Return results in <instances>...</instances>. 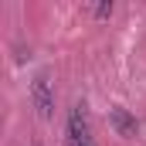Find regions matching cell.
Here are the masks:
<instances>
[{
	"label": "cell",
	"instance_id": "obj_5",
	"mask_svg": "<svg viewBox=\"0 0 146 146\" xmlns=\"http://www.w3.org/2000/svg\"><path fill=\"white\" fill-rule=\"evenodd\" d=\"M65 146H85V143H78V139H68V136H65Z\"/></svg>",
	"mask_w": 146,
	"mask_h": 146
},
{
	"label": "cell",
	"instance_id": "obj_4",
	"mask_svg": "<svg viewBox=\"0 0 146 146\" xmlns=\"http://www.w3.org/2000/svg\"><path fill=\"white\" fill-rule=\"evenodd\" d=\"M112 10H115V3H112V0H102V3L95 7V17H99V21H109Z\"/></svg>",
	"mask_w": 146,
	"mask_h": 146
},
{
	"label": "cell",
	"instance_id": "obj_1",
	"mask_svg": "<svg viewBox=\"0 0 146 146\" xmlns=\"http://www.w3.org/2000/svg\"><path fill=\"white\" fill-rule=\"evenodd\" d=\"M31 106L41 119H51L54 115V88H51V78L41 72L34 75V82H31Z\"/></svg>",
	"mask_w": 146,
	"mask_h": 146
},
{
	"label": "cell",
	"instance_id": "obj_3",
	"mask_svg": "<svg viewBox=\"0 0 146 146\" xmlns=\"http://www.w3.org/2000/svg\"><path fill=\"white\" fill-rule=\"evenodd\" d=\"M109 122H112V129H115V136H122V139H133V136L139 133L136 115L129 109H122V106H112L109 109Z\"/></svg>",
	"mask_w": 146,
	"mask_h": 146
},
{
	"label": "cell",
	"instance_id": "obj_6",
	"mask_svg": "<svg viewBox=\"0 0 146 146\" xmlns=\"http://www.w3.org/2000/svg\"><path fill=\"white\" fill-rule=\"evenodd\" d=\"M34 146H41V143H34Z\"/></svg>",
	"mask_w": 146,
	"mask_h": 146
},
{
	"label": "cell",
	"instance_id": "obj_2",
	"mask_svg": "<svg viewBox=\"0 0 146 146\" xmlns=\"http://www.w3.org/2000/svg\"><path fill=\"white\" fill-rule=\"evenodd\" d=\"M68 139H78V143H85V146H95L92 129H88L85 106H72V109H68Z\"/></svg>",
	"mask_w": 146,
	"mask_h": 146
}]
</instances>
